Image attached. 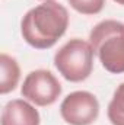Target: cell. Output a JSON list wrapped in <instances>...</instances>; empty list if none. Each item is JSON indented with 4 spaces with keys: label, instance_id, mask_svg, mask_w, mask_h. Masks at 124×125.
Masks as SVG:
<instances>
[{
    "label": "cell",
    "instance_id": "obj_1",
    "mask_svg": "<svg viewBox=\"0 0 124 125\" xmlns=\"http://www.w3.org/2000/svg\"><path fill=\"white\" fill-rule=\"evenodd\" d=\"M69 12L56 0L42 1L25 13L21 21V35L35 50H48L67 31Z\"/></svg>",
    "mask_w": 124,
    "mask_h": 125
},
{
    "label": "cell",
    "instance_id": "obj_2",
    "mask_svg": "<svg viewBox=\"0 0 124 125\" xmlns=\"http://www.w3.org/2000/svg\"><path fill=\"white\" fill-rule=\"evenodd\" d=\"M89 42L102 67L112 73H124V23L105 19L89 32Z\"/></svg>",
    "mask_w": 124,
    "mask_h": 125
},
{
    "label": "cell",
    "instance_id": "obj_3",
    "mask_svg": "<svg viewBox=\"0 0 124 125\" xmlns=\"http://www.w3.org/2000/svg\"><path fill=\"white\" fill-rule=\"evenodd\" d=\"M92 45L80 38L67 41L54 55V65L67 82L79 83L86 80L93 68Z\"/></svg>",
    "mask_w": 124,
    "mask_h": 125
},
{
    "label": "cell",
    "instance_id": "obj_4",
    "mask_svg": "<svg viewBox=\"0 0 124 125\" xmlns=\"http://www.w3.org/2000/svg\"><path fill=\"white\" fill-rule=\"evenodd\" d=\"M62 84L50 70L31 71L21 87L22 96L37 106H50L57 102L62 94Z\"/></svg>",
    "mask_w": 124,
    "mask_h": 125
},
{
    "label": "cell",
    "instance_id": "obj_5",
    "mask_svg": "<svg viewBox=\"0 0 124 125\" xmlns=\"http://www.w3.org/2000/svg\"><path fill=\"white\" fill-rule=\"evenodd\" d=\"M60 115L69 125H92L99 115V102L91 92H72L63 99Z\"/></svg>",
    "mask_w": 124,
    "mask_h": 125
},
{
    "label": "cell",
    "instance_id": "obj_6",
    "mask_svg": "<svg viewBox=\"0 0 124 125\" xmlns=\"http://www.w3.org/2000/svg\"><path fill=\"white\" fill-rule=\"evenodd\" d=\"M39 112L25 99L9 100L1 111V125H39Z\"/></svg>",
    "mask_w": 124,
    "mask_h": 125
},
{
    "label": "cell",
    "instance_id": "obj_7",
    "mask_svg": "<svg viewBox=\"0 0 124 125\" xmlns=\"http://www.w3.org/2000/svg\"><path fill=\"white\" fill-rule=\"evenodd\" d=\"M19 79L21 68L18 61L3 52L0 55V93L7 94L13 92L19 83Z\"/></svg>",
    "mask_w": 124,
    "mask_h": 125
},
{
    "label": "cell",
    "instance_id": "obj_8",
    "mask_svg": "<svg viewBox=\"0 0 124 125\" xmlns=\"http://www.w3.org/2000/svg\"><path fill=\"white\" fill-rule=\"evenodd\" d=\"M107 115L112 125H124V82L115 89Z\"/></svg>",
    "mask_w": 124,
    "mask_h": 125
},
{
    "label": "cell",
    "instance_id": "obj_9",
    "mask_svg": "<svg viewBox=\"0 0 124 125\" xmlns=\"http://www.w3.org/2000/svg\"><path fill=\"white\" fill-rule=\"evenodd\" d=\"M67 1L73 10L88 16L98 15L105 6V0H67Z\"/></svg>",
    "mask_w": 124,
    "mask_h": 125
},
{
    "label": "cell",
    "instance_id": "obj_10",
    "mask_svg": "<svg viewBox=\"0 0 124 125\" xmlns=\"http://www.w3.org/2000/svg\"><path fill=\"white\" fill-rule=\"evenodd\" d=\"M117 4H121V6H124V0H114Z\"/></svg>",
    "mask_w": 124,
    "mask_h": 125
},
{
    "label": "cell",
    "instance_id": "obj_11",
    "mask_svg": "<svg viewBox=\"0 0 124 125\" xmlns=\"http://www.w3.org/2000/svg\"><path fill=\"white\" fill-rule=\"evenodd\" d=\"M42 1H50V0H42Z\"/></svg>",
    "mask_w": 124,
    "mask_h": 125
}]
</instances>
